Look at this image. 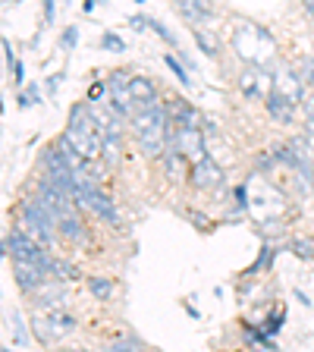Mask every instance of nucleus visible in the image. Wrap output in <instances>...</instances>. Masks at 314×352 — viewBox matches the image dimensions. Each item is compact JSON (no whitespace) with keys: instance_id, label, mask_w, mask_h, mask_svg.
Returning <instances> with one entry per match:
<instances>
[{"instance_id":"1","label":"nucleus","mask_w":314,"mask_h":352,"mask_svg":"<svg viewBox=\"0 0 314 352\" xmlns=\"http://www.w3.org/2000/svg\"><path fill=\"white\" fill-rule=\"evenodd\" d=\"M233 47L245 63L255 66H271L273 57H277V41L264 25L258 22H239L233 32Z\"/></svg>"},{"instance_id":"2","label":"nucleus","mask_w":314,"mask_h":352,"mask_svg":"<svg viewBox=\"0 0 314 352\" xmlns=\"http://www.w3.org/2000/svg\"><path fill=\"white\" fill-rule=\"evenodd\" d=\"M19 214H22V230L29 236H35L41 245H51L57 236V214L38 201L35 195H25L19 201Z\"/></svg>"},{"instance_id":"3","label":"nucleus","mask_w":314,"mask_h":352,"mask_svg":"<svg viewBox=\"0 0 314 352\" xmlns=\"http://www.w3.org/2000/svg\"><path fill=\"white\" fill-rule=\"evenodd\" d=\"M76 208L91 211L98 220H101V223H107V227H113V230L123 227V214H120L117 201H113V195H110V192H104L101 186H85V192L79 195Z\"/></svg>"},{"instance_id":"4","label":"nucleus","mask_w":314,"mask_h":352,"mask_svg":"<svg viewBox=\"0 0 314 352\" xmlns=\"http://www.w3.org/2000/svg\"><path fill=\"white\" fill-rule=\"evenodd\" d=\"M273 79H271V66H255L245 63V69L239 73V91L245 101H264L271 95Z\"/></svg>"},{"instance_id":"5","label":"nucleus","mask_w":314,"mask_h":352,"mask_svg":"<svg viewBox=\"0 0 314 352\" xmlns=\"http://www.w3.org/2000/svg\"><path fill=\"white\" fill-rule=\"evenodd\" d=\"M32 195H35L38 201H41L44 208H47V211L57 214V220L63 217V214L76 211L73 195H69L66 189H60V186L54 183V179H47V176H41V179H38V183H35V192H32Z\"/></svg>"},{"instance_id":"6","label":"nucleus","mask_w":314,"mask_h":352,"mask_svg":"<svg viewBox=\"0 0 314 352\" xmlns=\"http://www.w3.org/2000/svg\"><path fill=\"white\" fill-rule=\"evenodd\" d=\"M223 179H227V173H223V167L214 161L211 154H205V157L192 161V167H189V183L195 186L198 192L220 189V186H223Z\"/></svg>"},{"instance_id":"7","label":"nucleus","mask_w":314,"mask_h":352,"mask_svg":"<svg viewBox=\"0 0 314 352\" xmlns=\"http://www.w3.org/2000/svg\"><path fill=\"white\" fill-rule=\"evenodd\" d=\"M271 79H273V88L277 91H283L286 98H293L295 104L305 101V79L299 76V69H293V66H271Z\"/></svg>"},{"instance_id":"8","label":"nucleus","mask_w":314,"mask_h":352,"mask_svg":"<svg viewBox=\"0 0 314 352\" xmlns=\"http://www.w3.org/2000/svg\"><path fill=\"white\" fill-rule=\"evenodd\" d=\"M173 145L189 157V161H198V157H205V129H198V126H176L173 129Z\"/></svg>"},{"instance_id":"9","label":"nucleus","mask_w":314,"mask_h":352,"mask_svg":"<svg viewBox=\"0 0 314 352\" xmlns=\"http://www.w3.org/2000/svg\"><path fill=\"white\" fill-rule=\"evenodd\" d=\"M264 110H267V117L280 126H293L295 123V113H299V104L293 98H286L283 91L271 88V95L264 98Z\"/></svg>"},{"instance_id":"10","label":"nucleus","mask_w":314,"mask_h":352,"mask_svg":"<svg viewBox=\"0 0 314 352\" xmlns=\"http://www.w3.org/2000/svg\"><path fill=\"white\" fill-rule=\"evenodd\" d=\"M13 277H16V286H19L22 293H35L38 286H44L51 280V274L44 271L38 261H13Z\"/></svg>"},{"instance_id":"11","label":"nucleus","mask_w":314,"mask_h":352,"mask_svg":"<svg viewBox=\"0 0 314 352\" xmlns=\"http://www.w3.org/2000/svg\"><path fill=\"white\" fill-rule=\"evenodd\" d=\"M170 3H173V10L189 22L192 29H205L208 22L214 19L211 0H170Z\"/></svg>"},{"instance_id":"12","label":"nucleus","mask_w":314,"mask_h":352,"mask_svg":"<svg viewBox=\"0 0 314 352\" xmlns=\"http://www.w3.org/2000/svg\"><path fill=\"white\" fill-rule=\"evenodd\" d=\"M66 296H69V286H66V280H54L51 283L38 286L35 293H32V305L41 308V311H51V308H63Z\"/></svg>"},{"instance_id":"13","label":"nucleus","mask_w":314,"mask_h":352,"mask_svg":"<svg viewBox=\"0 0 314 352\" xmlns=\"http://www.w3.org/2000/svg\"><path fill=\"white\" fill-rule=\"evenodd\" d=\"M167 110H170V120H173L176 126H198V129L205 126V113H201L192 101H186V98H170Z\"/></svg>"},{"instance_id":"14","label":"nucleus","mask_w":314,"mask_h":352,"mask_svg":"<svg viewBox=\"0 0 314 352\" xmlns=\"http://www.w3.org/2000/svg\"><path fill=\"white\" fill-rule=\"evenodd\" d=\"M129 95L135 110L151 107V104H157V85H154L151 76H129Z\"/></svg>"},{"instance_id":"15","label":"nucleus","mask_w":314,"mask_h":352,"mask_svg":"<svg viewBox=\"0 0 314 352\" xmlns=\"http://www.w3.org/2000/svg\"><path fill=\"white\" fill-rule=\"evenodd\" d=\"M57 236L60 239H66V242H85L88 230H85V223H82L79 214L69 211V214H63V217L57 220Z\"/></svg>"},{"instance_id":"16","label":"nucleus","mask_w":314,"mask_h":352,"mask_svg":"<svg viewBox=\"0 0 314 352\" xmlns=\"http://www.w3.org/2000/svg\"><path fill=\"white\" fill-rule=\"evenodd\" d=\"M44 315H47V324H51L54 340L69 337V333H76V327H79V321H76L73 315H66L63 308H51V311H44Z\"/></svg>"},{"instance_id":"17","label":"nucleus","mask_w":314,"mask_h":352,"mask_svg":"<svg viewBox=\"0 0 314 352\" xmlns=\"http://www.w3.org/2000/svg\"><path fill=\"white\" fill-rule=\"evenodd\" d=\"M277 255H280V245H273V242H264L261 252H258V258L251 261V267H245V274H242V277L251 280V277H258V274L271 271L273 261H277Z\"/></svg>"},{"instance_id":"18","label":"nucleus","mask_w":314,"mask_h":352,"mask_svg":"<svg viewBox=\"0 0 314 352\" xmlns=\"http://www.w3.org/2000/svg\"><path fill=\"white\" fill-rule=\"evenodd\" d=\"M85 286H88V293L95 296L98 302H110L113 299V293H117V283H113L107 274H88Z\"/></svg>"},{"instance_id":"19","label":"nucleus","mask_w":314,"mask_h":352,"mask_svg":"<svg viewBox=\"0 0 314 352\" xmlns=\"http://www.w3.org/2000/svg\"><path fill=\"white\" fill-rule=\"evenodd\" d=\"M51 277H54V280H66V283H76V280H82V271L76 267L73 261H63V258L54 255V261H51Z\"/></svg>"},{"instance_id":"20","label":"nucleus","mask_w":314,"mask_h":352,"mask_svg":"<svg viewBox=\"0 0 314 352\" xmlns=\"http://www.w3.org/2000/svg\"><path fill=\"white\" fill-rule=\"evenodd\" d=\"M32 337H35L38 346H51L54 343V333H51V324H47V315H32Z\"/></svg>"},{"instance_id":"21","label":"nucleus","mask_w":314,"mask_h":352,"mask_svg":"<svg viewBox=\"0 0 314 352\" xmlns=\"http://www.w3.org/2000/svg\"><path fill=\"white\" fill-rule=\"evenodd\" d=\"M16 104H19L22 110H32L41 104V88L35 85V82H29V85H22L19 88V98H16Z\"/></svg>"},{"instance_id":"22","label":"nucleus","mask_w":314,"mask_h":352,"mask_svg":"<svg viewBox=\"0 0 314 352\" xmlns=\"http://www.w3.org/2000/svg\"><path fill=\"white\" fill-rule=\"evenodd\" d=\"M98 47H104V51H110V54H126V38L117 35V32H101Z\"/></svg>"},{"instance_id":"23","label":"nucleus","mask_w":314,"mask_h":352,"mask_svg":"<svg viewBox=\"0 0 314 352\" xmlns=\"http://www.w3.org/2000/svg\"><path fill=\"white\" fill-rule=\"evenodd\" d=\"M283 324H286V308H273L271 315L264 318V333H267V337H277L280 330H283Z\"/></svg>"},{"instance_id":"24","label":"nucleus","mask_w":314,"mask_h":352,"mask_svg":"<svg viewBox=\"0 0 314 352\" xmlns=\"http://www.w3.org/2000/svg\"><path fill=\"white\" fill-rule=\"evenodd\" d=\"M148 32H154V35L161 38V41H167L170 47H176V51H179V38H176L161 19H151V16H148Z\"/></svg>"},{"instance_id":"25","label":"nucleus","mask_w":314,"mask_h":352,"mask_svg":"<svg viewBox=\"0 0 314 352\" xmlns=\"http://www.w3.org/2000/svg\"><path fill=\"white\" fill-rule=\"evenodd\" d=\"M164 63H167V69L176 76V82H179V85H183V88H192V79H189V73H186V66L179 63L173 54H164Z\"/></svg>"},{"instance_id":"26","label":"nucleus","mask_w":314,"mask_h":352,"mask_svg":"<svg viewBox=\"0 0 314 352\" xmlns=\"http://www.w3.org/2000/svg\"><path fill=\"white\" fill-rule=\"evenodd\" d=\"M195 47H198L201 54H205V57L217 60V41H214V38L208 35L205 29H195Z\"/></svg>"},{"instance_id":"27","label":"nucleus","mask_w":314,"mask_h":352,"mask_svg":"<svg viewBox=\"0 0 314 352\" xmlns=\"http://www.w3.org/2000/svg\"><path fill=\"white\" fill-rule=\"evenodd\" d=\"M13 343L16 346H29L32 343V330L25 327V321H22L19 311H13Z\"/></svg>"},{"instance_id":"28","label":"nucleus","mask_w":314,"mask_h":352,"mask_svg":"<svg viewBox=\"0 0 314 352\" xmlns=\"http://www.w3.org/2000/svg\"><path fill=\"white\" fill-rule=\"evenodd\" d=\"M289 252L302 261H314V242L311 239H293L289 242Z\"/></svg>"},{"instance_id":"29","label":"nucleus","mask_w":314,"mask_h":352,"mask_svg":"<svg viewBox=\"0 0 314 352\" xmlns=\"http://www.w3.org/2000/svg\"><path fill=\"white\" fill-rule=\"evenodd\" d=\"M249 183H251V179H249ZM249 183H239V186H236V189H233V205H236V211H249V205H251V201H249Z\"/></svg>"},{"instance_id":"30","label":"nucleus","mask_w":314,"mask_h":352,"mask_svg":"<svg viewBox=\"0 0 314 352\" xmlns=\"http://www.w3.org/2000/svg\"><path fill=\"white\" fill-rule=\"evenodd\" d=\"M135 349H145V343L139 337H123L110 343V352H135Z\"/></svg>"},{"instance_id":"31","label":"nucleus","mask_w":314,"mask_h":352,"mask_svg":"<svg viewBox=\"0 0 314 352\" xmlns=\"http://www.w3.org/2000/svg\"><path fill=\"white\" fill-rule=\"evenodd\" d=\"M107 95H110V85L107 82H91V88H88V98L85 101H91V104H104L107 101Z\"/></svg>"},{"instance_id":"32","label":"nucleus","mask_w":314,"mask_h":352,"mask_svg":"<svg viewBox=\"0 0 314 352\" xmlns=\"http://www.w3.org/2000/svg\"><path fill=\"white\" fill-rule=\"evenodd\" d=\"M255 167H258V173L261 176H271L273 170H277V157H273L271 151H264V154H258L255 157Z\"/></svg>"},{"instance_id":"33","label":"nucleus","mask_w":314,"mask_h":352,"mask_svg":"<svg viewBox=\"0 0 314 352\" xmlns=\"http://www.w3.org/2000/svg\"><path fill=\"white\" fill-rule=\"evenodd\" d=\"M76 44H79V29H76V25H66L63 32H60V47H63L66 54L73 51Z\"/></svg>"},{"instance_id":"34","label":"nucleus","mask_w":314,"mask_h":352,"mask_svg":"<svg viewBox=\"0 0 314 352\" xmlns=\"http://www.w3.org/2000/svg\"><path fill=\"white\" fill-rule=\"evenodd\" d=\"M41 13H44V25L57 22V0H41Z\"/></svg>"},{"instance_id":"35","label":"nucleus","mask_w":314,"mask_h":352,"mask_svg":"<svg viewBox=\"0 0 314 352\" xmlns=\"http://www.w3.org/2000/svg\"><path fill=\"white\" fill-rule=\"evenodd\" d=\"M66 82V73H54V76H47V82H44V91H47V98H54L57 95V88Z\"/></svg>"},{"instance_id":"36","label":"nucleus","mask_w":314,"mask_h":352,"mask_svg":"<svg viewBox=\"0 0 314 352\" xmlns=\"http://www.w3.org/2000/svg\"><path fill=\"white\" fill-rule=\"evenodd\" d=\"M129 29L132 32H148V16H142V13L129 16Z\"/></svg>"},{"instance_id":"37","label":"nucleus","mask_w":314,"mask_h":352,"mask_svg":"<svg viewBox=\"0 0 314 352\" xmlns=\"http://www.w3.org/2000/svg\"><path fill=\"white\" fill-rule=\"evenodd\" d=\"M13 82L16 85H25V63H22V60H16V66H13Z\"/></svg>"},{"instance_id":"38","label":"nucleus","mask_w":314,"mask_h":352,"mask_svg":"<svg viewBox=\"0 0 314 352\" xmlns=\"http://www.w3.org/2000/svg\"><path fill=\"white\" fill-rule=\"evenodd\" d=\"M189 220L195 223L198 230H208V223H211V220H208V214H198V211H189Z\"/></svg>"},{"instance_id":"39","label":"nucleus","mask_w":314,"mask_h":352,"mask_svg":"<svg viewBox=\"0 0 314 352\" xmlns=\"http://www.w3.org/2000/svg\"><path fill=\"white\" fill-rule=\"evenodd\" d=\"M302 10H305V13L314 19V0H302Z\"/></svg>"},{"instance_id":"40","label":"nucleus","mask_w":314,"mask_h":352,"mask_svg":"<svg viewBox=\"0 0 314 352\" xmlns=\"http://www.w3.org/2000/svg\"><path fill=\"white\" fill-rule=\"evenodd\" d=\"M295 299H299V302H302V305H305V308H311V299H308V296L302 293V289H295Z\"/></svg>"},{"instance_id":"41","label":"nucleus","mask_w":314,"mask_h":352,"mask_svg":"<svg viewBox=\"0 0 314 352\" xmlns=\"http://www.w3.org/2000/svg\"><path fill=\"white\" fill-rule=\"evenodd\" d=\"M95 7H98V0H82V10H85V13H91Z\"/></svg>"},{"instance_id":"42","label":"nucleus","mask_w":314,"mask_h":352,"mask_svg":"<svg viewBox=\"0 0 314 352\" xmlns=\"http://www.w3.org/2000/svg\"><path fill=\"white\" fill-rule=\"evenodd\" d=\"M0 258H3V245H0Z\"/></svg>"},{"instance_id":"43","label":"nucleus","mask_w":314,"mask_h":352,"mask_svg":"<svg viewBox=\"0 0 314 352\" xmlns=\"http://www.w3.org/2000/svg\"><path fill=\"white\" fill-rule=\"evenodd\" d=\"M135 3H145V0H135Z\"/></svg>"}]
</instances>
